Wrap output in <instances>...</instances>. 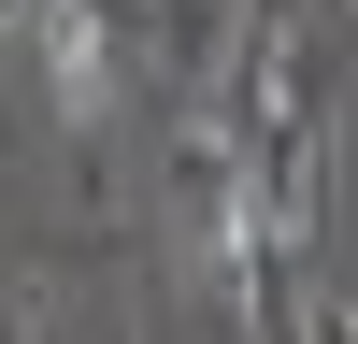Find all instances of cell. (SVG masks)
Segmentation results:
<instances>
[{"instance_id": "6da1fadb", "label": "cell", "mask_w": 358, "mask_h": 344, "mask_svg": "<svg viewBox=\"0 0 358 344\" xmlns=\"http://www.w3.org/2000/svg\"><path fill=\"white\" fill-rule=\"evenodd\" d=\"M57 15H86V0H0V29H15V43H43Z\"/></svg>"}]
</instances>
